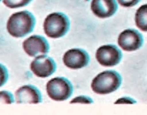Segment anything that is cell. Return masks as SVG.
I'll return each mask as SVG.
<instances>
[{"mask_svg": "<svg viewBox=\"0 0 147 115\" xmlns=\"http://www.w3.org/2000/svg\"><path fill=\"white\" fill-rule=\"evenodd\" d=\"M36 20L29 11L14 13L7 21V29L11 36L17 38L24 37L34 30Z\"/></svg>", "mask_w": 147, "mask_h": 115, "instance_id": "obj_1", "label": "cell"}, {"mask_svg": "<svg viewBox=\"0 0 147 115\" xmlns=\"http://www.w3.org/2000/svg\"><path fill=\"white\" fill-rule=\"evenodd\" d=\"M122 82L121 76L114 70L101 72L92 80L91 87L93 92L98 94H108L115 92Z\"/></svg>", "mask_w": 147, "mask_h": 115, "instance_id": "obj_2", "label": "cell"}, {"mask_svg": "<svg viewBox=\"0 0 147 115\" xmlns=\"http://www.w3.org/2000/svg\"><path fill=\"white\" fill-rule=\"evenodd\" d=\"M70 21L62 12H54L46 17L44 22V30L50 38L57 39L64 37L69 32Z\"/></svg>", "mask_w": 147, "mask_h": 115, "instance_id": "obj_3", "label": "cell"}, {"mask_svg": "<svg viewBox=\"0 0 147 115\" xmlns=\"http://www.w3.org/2000/svg\"><path fill=\"white\" fill-rule=\"evenodd\" d=\"M73 85L65 77H55L47 84V92L51 99L62 101L68 99L73 94Z\"/></svg>", "mask_w": 147, "mask_h": 115, "instance_id": "obj_4", "label": "cell"}, {"mask_svg": "<svg viewBox=\"0 0 147 115\" xmlns=\"http://www.w3.org/2000/svg\"><path fill=\"white\" fill-rule=\"evenodd\" d=\"M122 52L116 45H107L100 47L96 50V59L104 67L117 65L122 59Z\"/></svg>", "mask_w": 147, "mask_h": 115, "instance_id": "obj_5", "label": "cell"}, {"mask_svg": "<svg viewBox=\"0 0 147 115\" xmlns=\"http://www.w3.org/2000/svg\"><path fill=\"white\" fill-rule=\"evenodd\" d=\"M143 43V36L136 29H127L119 35L118 44L124 51H136L142 47Z\"/></svg>", "mask_w": 147, "mask_h": 115, "instance_id": "obj_6", "label": "cell"}, {"mask_svg": "<svg viewBox=\"0 0 147 115\" xmlns=\"http://www.w3.org/2000/svg\"><path fill=\"white\" fill-rule=\"evenodd\" d=\"M90 62L87 51L82 49H71L66 51L63 57L64 65L71 69H79L86 67Z\"/></svg>", "mask_w": 147, "mask_h": 115, "instance_id": "obj_7", "label": "cell"}, {"mask_svg": "<svg viewBox=\"0 0 147 115\" xmlns=\"http://www.w3.org/2000/svg\"><path fill=\"white\" fill-rule=\"evenodd\" d=\"M30 68L36 76L46 78L56 72L57 64L51 57L43 54L36 57L32 62Z\"/></svg>", "mask_w": 147, "mask_h": 115, "instance_id": "obj_8", "label": "cell"}, {"mask_svg": "<svg viewBox=\"0 0 147 115\" xmlns=\"http://www.w3.org/2000/svg\"><path fill=\"white\" fill-rule=\"evenodd\" d=\"M23 49L30 57H35L37 54H45L49 52V44L44 37L33 35L23 42Z\"/></svg>", "mask_w": 147, "mask_h": 115, "instance_id": "obj_9", "label": "cell"}, {"mask_svg": "<svg viewBox=\"0 0 147 115\" xmlns=\"http://www.w3.org/2000/svg\"><path fill=\"white\" fill-rule=\"evenodd\" d=\"M16 101L18 104H39L42 101L40 91L33 85H24L15 92Z\"/></svg>", "mask_w": 147, "mask_h": 115, "instance_id": "obj_10", "label": "cell"}, {"mask_svg": "<svg viewBox=\"0 0 147 115\" xmlns=\"http://www.w3.org/2000/svg\"><path fill=\"white\" fill-rule=\"evenodd\" d=\"M91 9L98 18H109L117 12L118 4L117 0H92Z\"/></svg>", "mask_w": 147, "mask_h": 115, "instance_id": "obj_11", "label": "cell"}, {"mask_svg": "<svg viewBox=\"0 0 147 115\" xmlns=\"http://www.w3.org/2000/svg\"><path fill=\"white\" fill-rule=\"evenodd\" d=\"M136 26L143 32H147V4L141 6L135 14Z\"/></svg>", "mask_w": 147, "mask_h": 115, "instance_id": "obj_12", "label": "cell"}, {"mask_svg": "<svg viewBox=\"0 0 147 115\" xmlns=\"http://www.w3.org/2000/svg\"><path fill=\"white\" fill-rule=\"evenodd\" d=\"M32 0H3L6 7L11 9H17L28 5Z\"/></svg>", "mask_w": 147, "mask_h": 115, "instance_id": "obj_13", "label": "cell"}, {"mask_svg": "<svg viewBox=\"0 0 147 115\" xmlns=\"http://www.w3.org/2000/svg\"><path fill=\"white\" fill-rule=\"evenodd\" d=\"M14 102V96L8 91H1L0 92V103L4 104H12Z\"/></svg>", "mask_w": 147, "mask_h": 115, "instance_id": "obj_14", "label": "cell"}, {"mask_svg": "<svg viewBox=\"0 0 147 115\" xmlns=\"http://www.w3.org/2000/svg\"><path fill=\"white\" fill-rule=\"evenodd\" d=\"M9 79V73L5 66L0 64V87L6 84Z\"/></svg>", "mask_w": 147, "mask_h": 115, "instance_id": "obj_15", "label": "cell"}, {"mask_svg": "<svg viewBox=\"0 0 147 115\" xmlns=\"http://www.w3.org/2000/svg\"><path fill=\"white\" fill-rule=\"evenodd\" d=\"M94 102L93 99H92L91 97H88V96H79V97H76V98L73 99L71 101V104L74 103H82V104H92Z\"/></svg>", "mask_w": 147, "mask_h": 115, "instance_id": "obj_16", "label": "cell"}, {"mask_svg": "<svg viewBox=\"0 0 147 115\" xmlns=\"http://www.w3.org/2000/svg\"><path fill=\"white\" fill-rule=\"evenodd\" d=\"M141 0H117L120 5L123 7H132L140 2Z\"/></svg>", "mask_w": 147, "mask_h": 115, "instance_id": "obj_17", "label": "cell"}, {"mask_svg": "<svg viewBox=\"0 0 147 115\" xmlns=\"http://www.w3.org/2000/svg\"><path fill=\"white\" fill-rule=\"evenodd\" d=\"M136 101L133 98L129 97H123L117 100L114 104H136Z\"/></svg>", "mask_w": 147, "mask_h": 115, "instance_id": "obj_18", "label": "cell"}, {"mask_svg": "<svg viewBox=\"0 0 147 115\" xmlns=\"http://www.w3.org/2000/svg\"><path fill=\"white\" fill-rule=\"evenodd\" d=\"M1 1V0H0V1Z\"/></svg>", "mask_w": 147, "mask_h": 115, "instance_id": "obj_19", "label": "cell"}]
</instances>
